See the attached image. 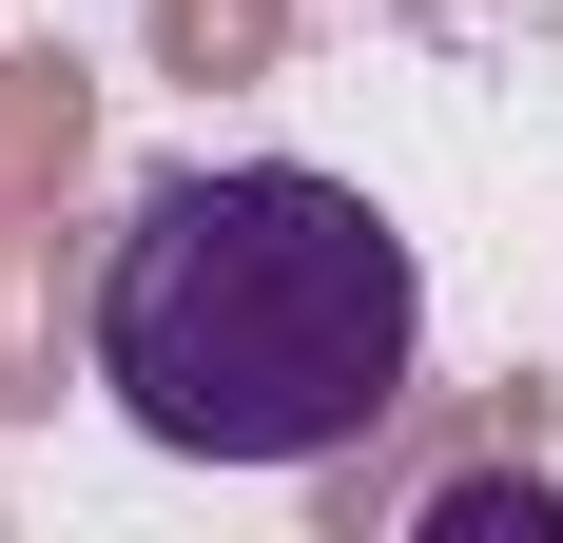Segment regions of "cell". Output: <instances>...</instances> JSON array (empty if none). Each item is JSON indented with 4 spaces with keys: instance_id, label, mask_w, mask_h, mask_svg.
<instances>
[{
    "instance_id": "6da1fadb",
    "label": "cell",
    "mask_w": 563,
    "mask_h": 543,
    "mask_svg": "<svg viewBox=\"0 0 563 543\" xmlns=\"http://www.w3.org/2000/svg\"><path fill=\"white\" fill-rule=\"evenodd\" d=\"M78 369L117 428L175 466H331L408 408L428 369V272L408 233L311 156L233 175H136V214L78 272Z\"/></svg>"
},
{
    "instance_id": "7a4b0ae2",
    "label": "cell",
    "mask_w": 563,
    "mask_h": 543,
    "mask_svg": "<svg viewBox=\"0 0 563 543\" xmlns=\"http://www.w3.org/2000/svg\"><path fill=\"white\" fill-rule=\"evenodd\" d=\"M78 156H98V78L78 58H0V253L20 233H58V195H78Z\"/></svg>"
},
{
    "instance_id": "3957f363",
    "label": "cell",
    "mask_w": 563,
    "mask_h": 543,
    "mask_svg": "<svg viewBox=\"0 0 563 543\" xmlns=\"http://www.w3.org/2000/svg\"><path fill=\"white\" fill-rule=\"evenodd\" d=\"M156 58L233 98V78H273V58H291V0H156Z\"/></svg>"
},
{
    "instance_id": "277c9868",
    "label": "cell",
    "mask_w": 563,
    "mask_h": 543,
    "mask_svg": "<svg viewBox=\"0 0 563 543\" xmlns=\"http://www.w3.org/2000/svg\"><path fill=\"white\" fill-rule=\"evenodd\" d=\"M20 408H58V311H40V233L0 253V428Z\"/></svg>"
}]
</instances>
